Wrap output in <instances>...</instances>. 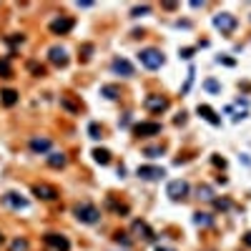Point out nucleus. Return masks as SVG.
Wrapping results in <instances>:
<instances>
[{"instance_id": "1", "label": "nucleus", "mask_w": 251, "mask_h": 251, "mask_svg": "<svg viewBox=\"0 0 251 251\" xmlns=\"http://www.w3.org/2000/svg\"><path fill=\"white\" fill-rule=\"evenodd\" d=\"M73 214H76V218L81 224H98L100 221V211L93 203H78L76 209H73Z\"/></svg>"}, {"instance_id": "2", "label": "nucleus", "mask_w": 251, "mask_h": 251, "mask_svg": "<svg viewBox=\"0 0 251 251\" xmlns=\"http://www.w3.org/2000/svg\"><path fill=\"white\" fill-rule=\"evenodd\" d=\"M138 61L149 68V70H158L161 66H164V53L156 50V48H146L138 53Z\"/></svg>"}, {"instance_id": "3", "label": "nucleus", "mask_w": 251, "mask_h": 251, "mask_svg": "<svg viewBox=\"0 0 251 251\" xmlns=\"http://www.w3.org/2000/svg\"><path fill=\"white\" fill-rule=\"evenodd\" d=\"M236 25H239V20H236V16H231V13H218V16H214V28L221 31L224 35L234 33Z\"/></svg>"}, {"instance_id": "4", "label": "nucleus", "mask_w": 251, "mask_h": 251, "mask_svg": "<svg viewBox=\"0 0 251 251\" xmlns=\"http://www.w3.org/2000/svg\"><path fill=\"white\" fill-rule=\"evenodd\" d=\"M134 134L141 136V138H146V136H158V134H161V123H156V121L136 123V126H134Z\"/></svg>"}, {"instance_id": "5", "label": "nucleus", "mask_w": 251, "mask_h": 251, "mask_svg": "<svg viewBox=\"0 0 251 251\" xmlns=\"http://www.w3.org/2000/svg\"><path fill=\"white\" fill-rule=\"evenodd\" d=\"M166 194H168L173 201H184V199L188 196V184L181 181V179H179V181H171L168 188H166Z\"/></svg>"}, {"instance_id": "6", "label": "nucleus", "mask_w": 251, "mask_h": 251, "mask_svg": "<svg viewBox=\"0 0 251 251\" xmlns=\"http://www.w3.org/2000/svg\"><path fill=\"white\" fill-rule=\"evenodd\" d=\"M46 246L50 251H68L70 249V241L61 234H46Z\"/></svg>"}, {"instance_id": "7", "label": "nucleus", "mask_w": 251, "mask_h": 251, "mask_svg": "<svg viewBox=\"0 0 251 251\" xmlns=\"http://www.w3.org/2000/svg\"><path fill=\"white\" fill-rule=\"evenodd\" d=\"M143 106H146V111H151V113H164L168 108V100L164 96H146Z\"/></svg>"}, {"instance_id": "8", "label": "nucleus", "mask_w": 251, "mask_h": 251, "mask_svg": "<svg viewBox=\"0 0 251 251\" xmlns=\"http://www.w3.org/2000/svg\"><path fill=\"white\" fill-rule=\"evenodd\" d=\"M48 61H50L55 68H66V66H68V53H66V48L53 46V48L48 50Z\"/></svg>"}, {"instance_id": "9", "label": "nucleus", "mask_w": 251, "mask_h": 251, "mask_svg": "<svg viewBox=\"0 0 251 251\" xmlns=\"http://www.w3.org/2000/svg\"><path fill=\"white\" fill-rule=\"evenodd\" d=\"M138 179H146V181H156L161 179V176H166L164 168H158V166H138Z\"/></svg>"}, {"instance_id": "10", "label": "nucleus", "mask_w": 251, "mask_h": 251, "mask_svg": "<svg viewBox=\"0 0 251 251\" xmlns=\"http://www.w3.org/2000/svg\"><path fill=\"white\" fill-rule=\"evenodd\" d=\"M33 194H35L38 199H43V201H53V199H58L55 186H48V184H35V186H33Z\"/></svg>"}, {"instance_id": "11", "label": "nucleus", "mask_w": 251, "mask_h": 251, "mask_svg": "<svg viewBox=\"0 0 251 251\" xmlns=\"http://www.w3.org/2000/svg\"><path fill=\"white\" fill-rule=\"evenodd\" d=\"M131 231L143 241H153V231H151V226L146 224V221H134V224H131Z\"/></svg>"}, {"instance_id": "12", "label": "nucleus", "mask_w": 251, "mask_h": 251, "mask_svg": "<svg viewBox=\"0 0 251 251\" xmlns=\"http://www.w3.org/2000/svg\"><path fill=\"white\" fill-rule=\"evenodd\" d=\"M111 68H113V73H118V76H123V78L134 76V66H131L126 58H116V61L111 63Z\"/></svg>"}, {"instance_id": "13", "label": "nucleus", "mask_w": 251, "mask_h": 251, "mask_svg": "<svg viewBox=\"0 0 251 251\" xmlns=\"http://www.w3.org/2000/svg\"><path fill=\"white\" fill-rule=\"evenodd\" d=\"M70 28H73L70 18H55V20H50V33H55V35H66Z\"/></svg>"}, {"instance_id": "14", "label": "nucleus", "mask_w": 251, "mask_h": 251, "mask_svg": "<svg viewBox=\"0 0 251 251\" xmlns=\"http://www.w3.org/2000/svg\"><path fill=\"white\" fill-rule=\"evenodd\" d=\"M31 151H33V153H46V151H50V138H46V136L31 138Z\"/></svg>"}, {"instance_id": "15", "label": "nucleus", "mask_w": 251, "mask_h": 251, "mask_svg": "<svg viewBox=\"0 0 251 251\" xmlns=\"http://www.w3.org/2000/svg\"><path fill=\"white\" fill-rule=\"evenodd\" d=\"M3 203H5V206H10V209H18V211L28 206V201H25L23 196H18V194H13V191L3 196Z\"/></svg>"}, {"instance_id": "16", "label": "nucleus", "mask_w": 251, "mask_h": 251, "mask_svg": "<svg viewBox=\"0 0 251 251\" xmlns=\"http://www.w3.org/2000/svg\"><path fill=\"white\" fill-rule=\"evenodd\" d=\"M196 111H199V116H201V118H206V121H209L211 126H218V123H221V118L214 113V108H209V106H199Z\"/></svg>"}, {"instance_id": "17", "label": "nucleus", "mask_w": 251, "mask_h": 251, "mask_svg": "<svg viewBox=\"0 0 251 251\" xmlns=\"http://www.w3.org/2000/svg\"><path fill=\"white\" fill-rule=\"evenodd\" d=\"M66 164H68L66 153H58V151H55V153H50V156H48V166H50V168H63Z\"/></svg>"}, {"instance_id": "18", "label": "nucleus", "mask_w": 251, "mask_h": 251, "mask_svg": "<svg viewBox=\"0 0 251 251\" xmlns=\"http://www.w3.org/2000/svg\"><path fill=\"white\" fill-rule=\"evenodd\" d=\"M194 224L201 226V229H206V226L214 224V216H211V214H201V211H196V214H194Z\"/></svg>"}, {"instance_id": "19", "label": "nucleus", "mask_w": 251, "mask_h": 251, "mask_svg": "<svg viewBox=\"0 0 251 251\" xmlns=\"http://www.w3.org/2000/svg\"><path fill=\"white\" fill-rule=\"evenodd\" d=\"M0 96H3V103H5L8 108H10V106H16V103H18V91H13V88H5V91L0 93Z\"/></svg>"}, {"instance_id": "20", "label": "nucleus", "mask_w": 251, "mask_h": 251, "mask_svg": "<svg viewBox=\"0 0 251 251\" xmlns=\"http://www.w3.org/2000/svg\"><path fill=\"white\" fill-rule=\"evenodd\" d=\"M93 158H96V164H100V166L111 164V153H108L106 149H96V151H93Z\"/></svg>"}, {"instance_id": "21", "label": "nucleus", "mask_w": 251, "mask_h": 251, "mask_svg": "<svg viewBox=\"0 0 251 251\" xmlns=\"http://www.w3.org/2000/svg\"><path fill=\"white\" fill-rule=\"evenodd\" d=\"M196 194H199V199H203V201H214V188H211V186H199Z\"/></svg>"}, {"instance_id": "22", "label": "nucleus", "mask_w": 251, "mask_h": 251, "mask_svg": "<svg viewBox=\"0 0 251 251\" xmlns=\"http://www.w3.org/2000/svg\"><path fill=\"white\" fill-rule=\"evenodd\" d=\"M100 93L106 96V98H111V100H113V98H118V88H116V85H103V88H100Z\"/></svg>"}, {"instance_id": "23", "label": "nucleus", "mask_w": 251, "mask_h": 251, "mask_svg": "<svg viewBox=\"0 0 251 251\" xmlns=\"http://www.w3.org/2000/svg\"><path fill=\"white\" fill-rule=\"evenodd\" d=\"M10 251H28V241L25 239H16L10 244Z\"/></svg>"}, {"instance_id": "24", "label": "nucleus", "mask_w": 251, "mask_h": 251, "mask_svg": "<svg viewBox=\"0 0 251 251\" xmlns=\"http://www.w3.org/2000/svg\"><path fill=\"white\" fill-rule=\"evenodd\" d=\"M13 70H10V63L8 61H0V78H10Z\"/></svg>"}, {"instance_id": "25", "label": "nucleus", "mask_w": 251, "mask_h": 251, "mask_svg": "<svg viewBox=\"0 0 251 251\" xmlns=\"http://www.w3.org/2000/svg\"><path fill=\"white\" fill-rule=\"evenodd\" d=\"M149 10H151V5H136L134 10H131V16H134V18H141V16H146Z\"/></svg>"}, {"instance_id": "26", "label": "nucleus", "mask_w": 251, "mask_h": 251, "mask_svg": "<svg viewBox=\"0 0 251 251\" xmlns=\"http://www.w3.org/2000/svg\"><path fill=\"white\" fill-rule=\"evenodd\" d=\"M203 88H206V91H211V93H218V91H221L218 81H214V78H209V81H206V83H203Z\"/></svg>"}, {"instance_id": "27", "label": "nucleus", "mask_w": 251, "mask_h": 251, "mask_svg": "<svg viewBox=\"0 0 251 251\" xmlns=\"http://www.w3.org/2000/svg\"><path fill=\"white\" fill-rule=\"evenodd\" d=\"M143 153H146V156H151V158H156V156L164 153V149H161V146H149V149H146Z\"/></svg>"}, {"instance_id": "28", "label": "nucleus", "mask_w": 251, "mask_h": 251, "mask_svg": "<svg viewBox=\"0 0 251 251\" xmlns=\"http://www.w3.org/2000/svg\"><path fill=\"white\" fill-rule=\"evenodd\" d=\"M88 134H91V138H100L103 131H100V126H98V123H91V126H88Z\"/></svg>"}, {"instance_id": "29", "label": "nucleus", "mask_w": 251, "mask_h": 251, "mask_svg": "<svg viewBox=\"0 0 251 251\" xmlns=\"http://www.w3.org/2000/svg\"><path fill=\"white\" fill-rule=\"evenodd\" d=\"M28 68H31V70L35 73V76H43V73H46V70H43V66H38V63H33V61L28 63Z\"/></svg>"}, {"instance_id": "30", "label": "nucleus", "mask_w": 251, "mask_h": 251, "mask_svg": "<svg viewBox=\"0 0 251 251\" xmlns=\"http://www.w3.org/2000/svg\"><path fill=\"white\" fill-rule=\"evenodd\" d=\"M216 209H224L226 211V209H231V203L229 201H216Z\"/></svg>"}, {"instance_id": "31", "label": "nucleus", "mask_w": 251, "mask_h": 251, "mask_svg": "<svg viewBox=\"0 0 251 251\" xmlns=\"http://www.w3.org/2000/svg\"><path fill=\"white\" fill-rule=\"evenodd\" d=\"M116 241H118V244H131V241L126 239V234H118V236H116Z\"/></svg>"}, {"instance_id": "32", "label": "nucleus", "mask_w": 251, "mask_h": 251, "mask_svg": "<svg viewBox=\"0 0 251 251\" xmlns=\"http://www.w3.org/2000/svg\"><path fill=\"white\" fill-rule=\"evenodd\" d=\"M191 55H194V48H184L181 50V58H191Z\"/></svg>"}, {"instance_id": "33", "label": "nucleus", "mask_w": 251, "mask_h": 251, "mask_svg": "<svg viewBox=\"0 0 251 251\" xmlns=\"http://www.w3.org/2000/svg\"><path fill=\"white\" fill-rule=\"evenodd\" d=\"M244 244H246V246H249V249H251V231H249V234H246V236H244Z\"/></svg>"}, {"instance_id": "34", "label": "nucleus", "mask_w": 251, "mask_h": 251, "mask_svg": "<svg viewBox=\"0 0 251 251\" xmlns=\"http://www.w3.org/2000/svg\"><path fill=\"white\" fill-rule=\"evenodd\" d=\"M156 251H173V249H164V246H158Z\"/></svg>"}, {"instance_id": "35", "label": "nucleus", "mask_w": 251, "mask_h": 251, "mask_svg": "<svg viewBox=\"0 0 251 251\" xmlns=\"http://www.w3.org/2000/svg\"><path fill=\"white\" fill-rule=\"evenodd\" d=\"M0 244H3V234H0Z\"/></svg>"}]
</instances>
